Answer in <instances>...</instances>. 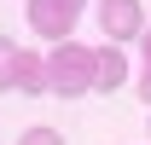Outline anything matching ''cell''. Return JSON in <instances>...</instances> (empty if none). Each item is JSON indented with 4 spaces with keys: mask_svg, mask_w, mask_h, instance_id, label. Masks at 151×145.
<instances>
[{
    "mask_svg": "<svg viewBox=\"0 0 151 145\" xmlns=\"http://www.w3.org/2000/svg\"><path fill=\"white\" fill-rule=\"evenodd\" d=\"M18 93H52L47 87V58H35V52H23V64H18Z\"/></svg>",
    "mask_w": 151,
    "mask_h": 145,
    "instance_id": "cell-5",
    "label": "cell"
},
{
    "mask_svg": "<svg viewBox=\"0 0 151 145\" xmlns=\"http://www.w3.org/2000/svg\"><path fill=\"white\" fill-rule=\"evenodd\" d=\"M47 87L58 99H81V93H99V47H81V41H64L47 58Z\"/></svg>",
    "mask_w": 151,
    "mask_h": 145,
    "instance_id": "cell-1",
    "label": "cell"
},
{
    "mask_svg": "<svg viewBox=\"0 0 151 145\" xmlns=\"http://www.w3.org/2000/svg\"><path fill=\"white\" fill-rule=\"evenodd\" d=\"M18 64H23V47H18L12 35H0V93L18 87Z\"/></svg>",
    "mask_w": 151,
    "mask_h": 145,
    "instance_id": "cell-6",
    "label": "cell"
},
{
    "mask_svg": "<svg viewBox=\"0 0 151 145\" xmlns=\"http://www.w3.org/2000/svg\"><path fill=\"white\" fill-rule=\"evenodd\" d=\"M145 134H151V122H145Z\"/></svg>",
    "mask_w": 151,
    "mask_h": 145,
    "instance_id": "cell-9",
    "label": "cell"
},
{
    "mask_svg": "<svg viewBox=\"0 0 151 145\" xmlns=\"http://www.w3.org/2000/svg\"><path fill=\"white\" fill-rule=\"evenodd\" d=\"M18 145H64V134H58V128H23Z\"/></svg>",
    "mask_w": 151,
    "mask_h": 145,
    "instance_id": "cell-7",
    "label": "cell"
},
{
    "mask_svg": "<svg viewBox=\"0 0 151 145\" xmlns=\"http://www.w3.org/2000/svg\"><path fill=\"white\" fill-rule=\"evenodd\" d=\"M139 47H145V75H151V29H145V41H139Z\"/></svg>",
    "mask_w": 151,
    "mask_h": 145,
    "instance_id": "cell-8",
    "label": "cell"
},
{
    "mask_svg": "<svg viewBox=\"0 0 151 145\" xmlns=\"http://www.w3.org/2000/svg\"><path fill=\"white\" fill-rule=\"evenodd\" d=\"M81 6H87V0H29V29H35V35H47L52 47H64V41L76 35Z\"/></svg>",
    "mask_w": 151,
    "mask_h": 145,
    "instance_id": "cell-2",
    "label": "cell"
},
{
    "mask_svg": "<svg viewBox=\"0 0 151 145\" xmlns=\"http://www.w3.org/2000/svg\"><path fill=\"white\" fill-rule=\"evenodd\" d=\"M99 23H105V35H111L116 47L145 41V6H139V0H99Z\"/></svg>",
    "mask_w": 151,
    "mask_h": 145,
    "instance_id": "cell-3",
    "label": "cell"
},
{
    "mask_svg": "<svg viewBox=\"0 0 151 145\" xmlns=\"http://www.w3.org/2000/svg\"><path fill=\"white\" fill-rule=\"evenodd\" d=\"M122 81H128V52L116 41H105L99 47V93H122Z\"/></svg>",
    "mask_w": 151,
    "mask_h": 145,
    "instance_id": "cell-4",
    "label": "cell"
}]
</instances>
